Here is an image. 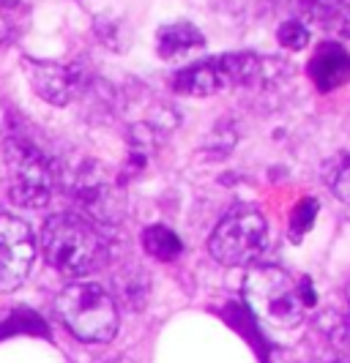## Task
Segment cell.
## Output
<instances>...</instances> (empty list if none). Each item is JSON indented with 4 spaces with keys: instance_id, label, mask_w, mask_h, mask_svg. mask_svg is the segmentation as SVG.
Wrapping results in <instances>:
<instances>
[{
    "instance_id": "1",
    "label": "cell",
    "mask_w": 350,
    "mask_h": 363,
    "mask_svg": "<svg viewBox=\"0 0 350 363\" xmlns=\"http://www.w3.org/2000/svg\"><path fill=\"white\" fill-rule=\"evenodd\" d=\"M312 287L277 265H258L244 276V298L255 317L274 328H295L312 306Z\"/></svg>"
},
{
    "instance_id": "2",
    "label": "cell",
    "mask_w": 350,
    "mask_h": 363,
    "mask_svg": "<svg viewBox=\"0 0 350 363\" xmlns=\"http://www.w3.org/2000/svg\"><path fill=\"white\" fill-rule=\"evenodd\" d=\"M44 259L63 276H85L104 257V240L80 213H55L41 230Z\"/></svg>"
},
{
    "instance_id": "3",
    "label": "cell",
    "mask_w": 350,
    "mask_h": 363,
    "mask_svg": "<svg viewBox=\"0 0 350 363\" xmlns=\"http://www.w3.org/2000/svg\"><path fill=\"white\" fill-rule=\"evenodd\" d=\"M60 323L72 330L80 342L104 345L118 333V309L104 287L91 281H74L55 298Z\"/></svg>"
},
{
    "instance_id": "4",
    "label": "cell",
    "mask_w": 350,
    "mask_h": 363,
    "mask_svg": "<svg viewBox=\"0 0 350 363\" xmlns=\"http://www.w3.org/2000/svg\"><path fill=\"white\" fill-rule=\"evenodd\" d=\"M268 243V224L266 216L260 213L255 205H233L222 221L217 224V230L208 238V252L211 257L227 265V268H241L255 262Z\"/></svg>"
},
{
    "instance_id": "5",
    "label": "cell",
    "mask_w": 350,
    "mask_h": 363,
    "mask_svg": "<svg viewBox=\"0 0 350 363\" xmlns=\"http://www.w3.org/2000/svg\"><path fill=\"white\" fill-rule=\"evenodd\" d=\"M263 63L255 52H227L205 57L173 77V91L181 96H214L227 88L255 85L263 79Z\"/></svg>"
},
{
    "instance_id": "6",
    "label": "cell",
    "mask_w": 350,
    "mask_h": 363,
    "mask_svg": "<svg viewBox=\"0 0 350 363\" xmlns=\"http://www.w3.org/2000/svg\"><path fill=\"white\" fill-rule=\"evenodd\" d=\"M6 172H9V197L22 208H44L53 197V164L44 150L28 137H9L6 145Z\"/></svg>"
},
{
    "instance_id": "7",
    "label": "cell",
    "mask_w": 350,
    "mask_h": 363,
    "mask_svg": "<svg viewBox=\"0 0 350 363\" xmlns=\"http://www.w3.org/2000/svg\"><path fill=\"white\" fill-rule=\"evenodd\" d=\"M72 194L80 202L82 211H88L102 224H115L121 213H124V194L118 189V183L110 181V175L99 167V164L88 159L82 162L72 175Z\"/></svg>"
},
{
    "instance_id": "8",
    "label": "cell",
    "mask_w": 350,
    "mask_h": 363,
    "mask_svg": "<svg viewBox=\"0 0 350 363\" xmlns=\"http://www.w3.org/2000/svg\"><path fill=\"white\" fill-rule=\"evenodd\" d=\"M36 259L31 227L11 213H0V292H14L28 279Z\"/></svg>"
},
{
    "instance_id": "9",
    "label": "cell",
    "mask_w": 350,
    "mask_h": 363,
    "mask_svg": "<svg viewBox=\"0 0 350 363\" xmlns=\"http://www.w3.org/2000/svg\"><path fill=\"white\" fill-rule=\"evenodd\" d=\"M28 72H31V85L33 91L55 104L66 107L77 101L85 93V72L77 63H55V60H28Z\"/></svg>"
},
{
    "instance_id": "10",
    "label": "cell",
    "mask_w": 350,
    "mask_h": 363,
    "mask_svg": "<svg viewBox=\"0 0 350 363\" xmlns=\"http://www.w3.org/2000/svg\"><path fill=\"white\" fill-rule=\"evenodd\" d=\"M307 74L320 93H332L350 82V52L339 41H323L317 44Z\"/></svg>"
},
{
    "instance_id": "11",
    "label": "cell",
    "mask_w": 350,
    "mask_h": 363,
    "mask_svg": "<svg viewBox=\"0 0 350 363\" xmlns=\"http://www.w3.org/2000/svg\"><path fill=\"white\" fill-rule=\"evenodd\" d=\"M205 47V36L192 22H170L156 33V52L162 60H181Z\"/></svg>"
},
{
    "instance_id": "12",
    "label": "cell",
    "mask_w": 350,
    "mask_h": 363,
    "mask_svg": "<svg viewBox=\"0 0 350 363\" xmlns=\"http://www.w3.org/2000/svg\"><path fill=\"white\" fill-rule=\"evenodd\" d=\"M298 11L350 36V0H295Z\"/></svg>"
},
{
    "instance_id": "13",
    "label": "cell",
    "mask_w": 350,
    "mask_h": 363,
    "mask_svg": "<svg viewBox=\"0 0 350 363\" xmlns=\"http://www.w3.org/2000/svg\"><path fill=\"white\" fill-rule=\"evenodd\" d=\"M143 249H146L151 257L162 259V262H173L175 257L181 255V238L175 235L170 227L165 224H151L143 233Z\"/></svg>"
},
{
    "instance_id": "14",
    "label": "cell",
    "mask_w": 350,
    "mask_h": 363,
    "mask_svg": "<svg viewBox=\"0 0 350 363\" xmlns=\"http://www.w3.org/2000/svg\"><path fill=\"white\" fill-rule=\"evenodd\" d=\"M315 216H317V200L307 197V200L298 202L293 216H290V238H293V240H301V238L307 235V233L312 230Z\"/></svg>"
},
{
    "instance_id": "15",
    "label": "cell",
    "mask_w": 350,
    "mask_h": 363,
    "mask_svg": "<svg viewBox=\"0 0 350 363\" xmlns=\"http://www.w3.org/2000/svg\"><path fill=\"white\" fill-rule=\"evenodd\" d=\"M329 189L339 197L342 202H350V156H342L329 167L326 172Z\"/></svg>"
},
{
    "instance_id": "16",
    "label": "cell",
    "mask_w": 350,
    "mask_h": 363,
    "mask_svg": "<svg viewBox=\"0 0 350 363\" xmlns=\"http://www.w3.org/2000/svg\"><path fill=\"white\" fill-rule=\"evenodd\" d=\"M277 38L285 50L298 52V50H304V47L310 44V30H307V25H304V22H298V19H288V22H282V25H279Z\"/></svg>"
},
{
    "instance_id": "17",
    "label": "cell",
    "mask_w": 350,
    "mask_h": 363,
    "mask_svg": "<svg viewBox=\"0 0 350 363\" xmlns=\"http://www.w3.org/2000/svg\"><path fill=\"white\" fill-rule=\"evenodd\" d=\"M14 36V30H11V22L0 14V44H6L9 38Z\"/></svg>"
},
{
    "instance_id": "18",
    "label": "cell",
    "mask_w": 350,
    "mask_h": 363,
    "mask_svg": "<svg viewBox=\"0 0 350 363\" xmlns=\"http://www.w3.org/2000/svg\"><path fill=\"white\" fill-rule=\"evenodd\" d=\"M22 0H3V6H19Z\"/></svg>"
},
{
    "instance_id": "19",
    "label": "cell",
    "mask_w": 350,
    "mask_h": 363,
    "mask_svg": "<svg viewBox=\"0 0 350 363\" xmlns=\"http://www.w3.org/2000/svg\"><path fill=\"white\" fill-rule=\"evenodd\" d=\"M326 363H345L342 358H334V361H326Z\"/></svg>"
},
{
    "instance_id": "20",
    "label": "cell",
    "mask_w": 350,
    "mask_h": 363,
    "mask_svg": "<svg viewBox=\"0 0 350 363\" xmlns=\"http://www.w3.org/2000/svg\"><path fill=\"white\" fill-rule=\"evenodd\" d=\"M348 309H350V287H348Z\"/></svg>"
}]
</instances>
